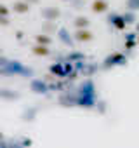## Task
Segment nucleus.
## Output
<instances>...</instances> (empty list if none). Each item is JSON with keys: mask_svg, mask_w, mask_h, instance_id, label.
Segmentation results:
<instances>
[{"mask_svg": "<svg viewBox=\"0 0 139 148\" xmlns=\"http://www.w3.org/2000/svg\"><path fill=\"white\" fill-rule=\"evenodd\" d=\"M96 101V92H94V86L91 80L84 82L78 89V94L75 96V103L80 105V106H85V108H91Z\"/></svg>", "mask_w": 139, "mask_h": 148, "instance_id": "obj_1", "label": "nucleus"}, {"mask_svg": "<svg viewBox=\"0 0 139 148\" xmlns=\"http://www.w3.org/2000/svg\"><path fill=\"white\" fill-rule=\"evenodd\" d=\"M106 23L108 25H111L113 28H117V30H125V21H123V16L122 14H118V12H111V14H108L106 16Z\"/></svg>", "mask_w": 139, "mask_h": 148, "instance_id": "obj_2", "label": "nucleus"}, {"mask_svg": "<svg viewBox=\"0 0 139 148\" xmlns=\"http://www.w3.org/2000/svg\"><path fill=\"white\" fill-rule=\"evenodd\" d=\"M92 38H94V33L89 28H77V32L73 33L75 42H91Z\"/></svg>", "mask_w": 139, "mask_h": 148, "instance_id": "obj_3", "label": "nucleus"}, {"mask_svg": "<svg viewBox=\"0 0 139 148\" xmlns=\"http://www.w3.org/2000/svg\"><path fill=\"white\" fill-rule=\"evenodd\" d=\"M40 14H42V18L47 19V21H56V19L61 18V11H59L57 7H44V9L40 11Z\"/></svg>", "mask_w": 139, "mask_h": 148, "instance_id": "obj_4", "label": "nucleus"}, {"mask_svg": "<svg viewBox=\"0 0 139 148\" xmlns=\"http://www.w3.org/2000/svg\"><path fill=\"white\" fill-rule=\"evenodd\" d=\"M56 35H57L59 42H61V44H64V45H68V47H72V45H73V42H75V40L72 38V35H70V32H68L66 28H57Z\"/></svg>", "mask_w": 139, "mask_h": 148, "instance_id": "obj_5", "label": "nucleus"}, {"mask_svg": "<svg viewBox=\"0 0 139 148\" xmlns=\"http://www.w3.org/2000/svg\"><path fill=\"white\" fill-rule=\"evenodd\" d=\"M108 9H110L108 0H94V2L91 4V11L96 12V14H104Z\"/></svg>", "mask_w": 139, "mask_h": 148, "instance_id": "obj_6", "label": "nucleus"}, {"mask_svg": "<svg viewBox=\"0 0 139 148\" xmlns=\"http://www.w3.org/2000/svg\"><path fill=\"white\" fill-rule=\"evenodd\" d=\"M30 4L28 2H25V0H16V2L12 4V11L16 12V14H26V12H30Z\"/></svg>", "mask_w": 139, "mask_h": 148, "instance_id": "obj_7", "label": "nucleus"}, {"mask_svg": "<svg viewBox=\"0 0 139 148\" xmlns=\"http://www.w3.org/2000/svg\"><path fill=\"white\" fill-rule=\"evenodd\" d=\"M30 87H31V91L33 92H38V94H44V92H47L49 91V86L45 84V82H42V80H31V84H30Z\"/></svg>", "mask_w": 139, "mask_h": 148, "instance_id": "obj_8", "label": "nucleus"}, {"mask_svg": "<svg viewBox=\"0 0 139 148\" xmlns=\"http://www.w3.org/2000/svg\"><path fill=\"white\" fill-rule=\"evenodd\" d=\"M31 52H33L35 56H42V58L50 56V49H49V45H42V44H35V47L31 49Z\"/></svg>", "mask_w": 139, "mask_h": 148, "instance_id": "obj_9", "label": "nucleus"}, {"mask_svg": "<svg viewBox=\"0 0 139 148\" xmlns=\"http://www.w3.org/2000/svg\"><path fill=\"white\" fill-rule=\"evenodd\" d=\"M73 26L75 28H89L91 26V19L87 16H77L73 19Z\"/></svg>", "mask_w": 139, "mask_h": 148, "instance_id": "obj_10", "label": "nucleus"}, {"mask_svg": "<svg viewBox=\"0 0 139 148\" xmlns=\"http://www.w3.org/2000/svg\"><path fill=\"white\" fill-rule=\"evenodd\" d=\"M125 61H127V59H125V58H123L122 54H113V56H110V58H108V59L104 61V64L108 66V64L111 63V66H117V64H123Z\"/></svg>", "mask_w": 139, "mask_h": 148, "instance_id": "obj_11", "label": "nucleus"}, {"mask_svg": "<svg viewBox=\"0 0 139 148\" xmlns=\"http://www.w3.org/2000/svg\"><path fill=\"white\" fill-rule=\"evenodd\" d=\"M42 32H44V33H47V35H52V33H56V32H57V26H56V23H54V21H47V19H45V23L42 25Z\"/></svg>", "mask_w": 139, "mask_h": 148, "instance_id": "obj_12", "label": "nucleus"}, {"mask_svg": "<svg viewBox=\"0 0 139 148\" xmlns=\"http://www.w3.org/2000/svg\"><path fill=\"white\" fill-rule=\"evenodd\" d=\"M35 42H37V44H42V45H50V44H52V38H50V35H47V33H42V35H37V37H35Z\"/></svg>", "mask_w": 139, "mask_h": 148, "instance_id": "obj_13", "label": "nucleus"}, {"mask_svg": "<svg viewBox=\"0 0 139 148\" xmlns=\"http://www.w3.org/2000/svg\"><path fill=\"white\" fill-rule=\"evenodd\" d=\"M0 98H4V99H18L19 94L16 91H0Z\"/></svg>", "mask_w": 139, "mask_h": 148, "instance_id": "obj_14", "label": "nucleus"}, {"mask_svg": "<svg viewBox=\"0 0 139 148\" xmlns=\"http://www.w3.org/2000/svg\"><path fill=\"white\" fill-rule=\"evenodd\" d=\"M122 16H123V21H125V25L136 23V14H134V11H127V12H123Z\"/></svg>", "mask_w": 139, "mask_h": 148, "instance_id": "obj_15", "label": "nucleus"}, {"mask_svg": "<svg viewBox=\"0 0 139 148\" xmlns=\"http://www.w3.org/2000/svg\"><path fill=\"white\" fill-rule=\"evenodd\" d=\"M125 5L129 11H139V0H125Z\"/></svg>", "mask_w": 139, "mask_h": 148, "instance_id": "obj_16", "label": "nucleus"}, {"mask_svg": "<svg viewBox=\"0 0 139 148\" xmlns=\"http://www.w3.org/2000/svg\"><path fill=\"white\" fill-rule=\"evenodd\" d=\"M35 115H37V110H35V108H30V110H26V112L23 113V119H25L26 122H30V120H33Z\"/></svg>", "mask_w": 139, "mask_h": 148, "instance_id": "obj_17", "label": "nucleus"}, {"mask_svg": "<svg viewBox=\"0 0 139 148\" xmlns=\"http://www.w3.org/2000/svg\"><path fill=\"white\" fill-rule=\"evenodd\" d=\"M9 7L7 5H4V4H0V14H2V16H9Z\"/></svg>", "mask_w": 139, "mask_h": 148, "instance_id": "obj_18", "label": "nucleus"}, {"mask_svg": "<svg viewBox=\"0 0 139 148\" xmlns=\"http://www.w3.org/2000/svg\"><path fill=\"white\" fill-rule=\"evenodd\" d=\"M72 4H73V7H82L85 4V0H72Z\"/></svg>", "mask_w": 139, "mask_h": 148, "instance_id": "obj_19", "label": "nucleus"}, {"mask_svg": "<svg viewBox=\"0 0 139 148\" xmlns=\"http://www.w3.org/2000/svg\"><path fill=\"white\" fill-rule=\"evenodd\" d=\"M7 63H9V59H7V58L0 56V68H5V66H7Z\"/></svg>", "mask_w": 139, "mask_h": 148, "instance_id": "obj_20", "label": "nucleus"}, {"mask_svg": "<svg viewBox=\"0 0 139 148\" xmlns=\"http://www.w3.org/2000/svg\"><path fill=\"white\" fill-rule=\"evenodd\" d=\"M0 25H2V26H7V25H9L7 16H2V14H0Z\"/></svg>", "mask_w": 139, "mask_h": 148, "instance_id": "obj_21", "label": "nucleus"}, {"mask_svg": "<svg viewBox=\"0 0 139 148\" xmlns=\"http://www.w3.org/2000/svg\"><path fill=\"white\" fill-rule=\"evenodd\" d=\"M25 2H28L30 5H33V4H38V2H40V0H25Z\"/></svg>", "mask_w": 139, "mask_h": 148, "instance_id": "obj_22", "label": "nucleus"}, {"mask_svg": "<svg viewBox=\"0 0 139 148\" xmlns=\"http://www.w3.org/2000/svg\"><path fill=\"white\" fill-rule=\"evenodd\" d=\"M63 2H72V0H63Z\"/></svg>", "mask_w": 139, "mask_h": 148, "instance_id": "obj_23", "label": "nucleus"}, {"mask_svg": "<svg viewBox=\"0 0 139 148\" xmlns=\"http://www.w3.org/2000/svg\"><path fill=\"white\" fill-rule=\"evenodd\" d=\"M137 32H139V23H137Z\"/></svg>", "mask_w": 139, "mask_h": 148, "instance_id": "obj_24", "label": "nucleus"}]
</instances>
